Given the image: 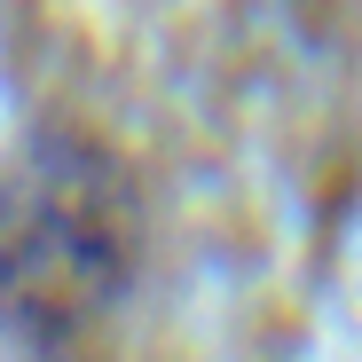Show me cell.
I'll return each mask as SVG.
<instances>
[{"label":"cell","instance_id":"1","mask_svg":"<svg viewBox=\"0 0 362 362\" xmlns=\"http://www.w3.org/2000/svg\"><path fill=\"white\" fill-rule=\"evenodd\" d=\"M142 268V181L110 134L47 118L0 165V323L55 346L95 331Z\"/></svg>","mask_w":362,"mask_h":362}]
</instances>
